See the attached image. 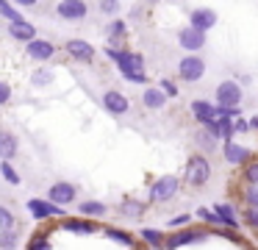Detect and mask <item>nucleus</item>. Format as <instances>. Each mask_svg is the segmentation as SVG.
Wrapping results in <instances>:
<instances>
[{
  "label": "nucleus",
  "mask_w": 258,
  "mask_h": 250,
  "mask_svg": "<svg viewBox=\"0 0 258 250\" xmlns=\"http://www.w3.org/2000/svg\"><path fill=\"white\" fill-rule=\"evenodd\" d=\"M114 61H117L119 72H122L131 83H145L147 81V75H145V59H142L139 53L117 50V53H114Z\"/></svg>",
  "instance_id": "obj_1"
},
{
  "label": "nucleus",
  "mask_w": 258,
  "mask_h": 250,
  "mask_svg": "<svg viewBox=\"0 0 258 250\" xmlns=\"http://www.w3.org/2000/svg\"><path fill=\"white\" fill-rule=\"evenodd\" d=\"M183 178L191 186H203V183H208V178H211V164H208L203 156H191V159L186 161Z\"/></svg>",
  "instance_id": "obj_2"
},
{
  "label": "nucleus",
  "mask_w": 258,
  "mask_h": 250,
  "mask_svg": "<svg viewBox=\"0 0 258 250\" xmlns=\"http://www.w3.org/2000/svg\"><path fill=\"white\" fill-rule=\"evenodd\" d=\"M178 189H180V181L175 175H161L150 186V200H156V203H167V200H172L175 194H178Z\"/></svg>",
  "instance_id": "obj_3"
},
{
  "label": "nucleus",
  "mask_w": 258,
  "mask_h": 250,
  "mask_svg": "<svg viewBox=\"0 0 258 250\" xmlns=\"http://www.w3.org/2000/svg\"><path fill=\"white\" fill-rule=\"evenodd\" d=\"M178 72H180V78H183L186 83H197L203 75H206V61H203L200 56H186V59H180Z\"/></svg>",
  "instance_id": "obj_4"
},
{
  "label": "nucleus",
  "mask_w": 258,
  "mask_h": 250,
  "mask_svg": "<svg viewBox=\"0 0 258 250\" xmlns=\"http://www.w3.org/2000/svg\"><path fill=\"white\" fill-rule=\"evenodd\" d=\"M217 103L219 109H239L241 103V89L236 81H222L217 86Z\"/></svg>",
  "instance_id": "obj_5"
},
{
  "label": "nucleus",
  "mask_w": 258,
  "mask_h": 250,
  "mask_svg": "<svg viewBox=\"0 0 258 250\" xmlns=\"http://www.w3.org/2000/svg\"><path fill=\"white\" fill-rule=\"evenodd\" d=\"M75 200V186L73 183H64V181H58V183H53L50 186V192H47V203H53V206H67V203H73Z\"/></svg>",
  "instance_id": "obj_6"
},
{
  "label": "nucleus",
  "mask_w": 258,
  "mask_h": 250,
  "mask_svg": "<svg viewBox=\"0 0 258 250\" xmlns=\"http://www.w3.org/2000/svg\"><path fill=\"white\" fill-rule=\"evenodd\" d=\"M25 206H28V211L36 217V220H50V217H64V209H58V206L47 203V200H39V197H31Z\"/></svg>",
  "instance_id": "obj_7"
},
{
  "label": "nucleus",
  "mask_w": 258,
  "mask_h": 250,
  "mask_svg": "<svg viewBox=\"0 0 258 250\" xmlns=\"http://www.w3.org/2000/svg\"><path fill=\"white\" fill-rule=\"evenodd\" d=\"M25 50H28V56L34 61H47V59H53V53H56V44L47 42V39H31V42L25 44Z\"/></svg>",
  "instance_id": "obj_8"
},
{
  "label": "nucleus",
  "mask_w": 258,
  "mask_h": 250,
  "mask_svg": "<svg viewBox=\"0 0 258 250\" xmlns=\"http://www.w3.org/2000/svg\"><path fill=\"white\" fill-rule=\"evenodd\" d=\"M189 22H191L189 28H195V31L206 33L208 28L217 25V14H214L211 9H197V11H191V14H189Z\"/></svg>",
  "instance_id": "obj_9"
},
{
  "label": "nucleus",
  "mask_w": 258,
  "mask_h": 250,
  "mask_svg": "<svg viewBox=\"0 0 258 250\" xmlns=\"http://www.w3.org/2000/svg\"><path fill=\"white\" fill-rule=\"evenodd\" d=\"M58 17H61V20H84L86 17V3L84 0H64V3H58Z\"/></svg>",
  "instance_id": "obj_10"
},
{
  "label": "nucleus",
  "mask_w": 258,
  "mask_h": 250,
  "mask_svg": "<svg viewBox=\"0 0 258 250\" xmlns=\"http://www.w3.org/2000/svg\"><path fill=\"white\" fill-rule=\"evenodd\" d=\"M67 53L73 56V59L84 61V64L95 61V47H92L89 42H84V39H70V42H67Z\"/></svg>",
  "instance_id": "obj_11"
},
{
  "label": "nucleus",
  "mask_w": 258,
  "mask_h": 250,
  "mask_svg": "<svg viewBox=\"0 0 258 250\" xmlns=\"http://www.w3.org/2000/svg\"><path fill=\"white\" fill-rule=\"evenodd\" d=\"M178 42H180V47L191 50V56H195L197 50L206 44V33L195 31V28H183V31H180V36H178Z\"/></svg>",
  "instance_id": "obj_12"
},
{
  "label": "nucleus",
  "mask_w": 258,
  "mask_h": 250,
  "mask_svg": "<svg viewBox=\"0 0 258 250\" xmlns=\"http://www.w3.org/2000/svg\"><path fill=\"white\" fill-rule=\"evenodd\" d=\"M103 106H106L108 111H111V114H125V111L131 109V103H128V97H125L122 92H106L103 94Z\"/></svg>",
  "instance_id": "obj_13"
},
{
  "label": "nucleus",
  "mask_w": 258,
  "mask_h": 250,
  "mask_svg": "<svg viewBox=\"0 0 258 250\" xmlns=\"http://www.w3.org/2000/svg\"><path fill=\"white\" fill-rule=\"evenodd\" d=\"M225 161L228 164H244L247 159H250V147H244V144H236V142H225Z\"/></svg>",
  "instance_id": "obj_14"
},
{
  "label": "nucleus",
  "mask_w": 258,
  "mask_h": 250,
  "mask_svg": "<svg viewBox=\"0 0 258 250\" xmlns=\"http://www.w3.org/2000/svg\"><path fill=\"white\" fill-rule=\"evenodd\" d=\"M197 239H203V233H200V231L172 233V236H164V247H167V250H178L180 244H191V242H197Z\"/></svg>",
  "instance_id": "obj_15"
},
{
  "label": "nucleus",
  "mask_w": 258,
  "mask_h": 250,
  "mask_svg": "<svg viewBox=\"0 0 258 250\" xmlns=\"http://www.w3.org/2000/svg\"><path fill=\"white\" fill-rule=\"evenodd\" d=\"M191 114H195V120L200 125H206V122H211L217 117V106L206 103V100H191Z\"/></svg>",
  "instance_id": "obj_16"
},
{
  "label": "nucleus",
  "mask_w": 258,
  "mask_h": 250,
  "mask_svg": "<svg viewBox=\"0 0 258 250\" xmlns=\"http://www.w3.org/2000/svg\"><path fill=\"white\" fill-rule=\"evenodd\" d=\"M14 156H17V139H14V133L0 131V159L12 161Z\"/></svg>",
  "instance_id": "obj_17"
},
{
  "label": "nucleus",
  "mask_w": 258,
  "mask_h": 250,
  "mask_svg": "<svg viewBox=\"0 0 258 250\" xmlns=\"http://www.w3.org/2000/svg\"><path fill=\"white\" fill-rule=\"evenodd\" d=\"M9 36H14V39H20V42L28 44L31 39H36V28L25 20V22H17V25H9Z\"/></svg>",
  "instance_id": "obj_18"
},
{
  "label": "nucleus",
  "mask_w": 258,
  "mask_h": 250,
  "mask_svg": "<svg viewBox=\"0 0 258 250\" xmlns=\"http://www.w3.org/2000/svg\"><path fill=\"white\" fill-rule=\"evenodd\" d=\"M211 211L217 214V220L222 222V225H228V228H230V231H236V228H239V220L233 217V209H230V206L219 203V206H214Z\"/></svg>",
  "instance_id": "obj_19"
},
{
  "label": "nucleus",
  "mask_w": 258,
  "mask_h": 250,
  "mask_svg": "<svg viewBox=\"0 0 258 250\" xmlns=\"http://www.w3.org/2000/svg\"><path fill=\"white\" fill-rule=\"evenodd\" d=\"M142 103L147 106V109H161L164 103H167V94L161 92V89H156V86H150L145 92V97H142Z\"/></svg>",
  "instance_id": "obj_20"
},
{
  "label": "nucleus",
  "mask_w": 258,
  "mask_h": 250,
  "mask_svg": "<svg viewBox=\"0 0 258 250\" xmlns=\"http://www.w3.org/2000/svg\"><path fill=\"white\" fill-rule=\"evenodd\" d=\"M95 222H86V220H64V231L70 233H95Z\"/></svg>",
  "instance_id": "obj_21"
},
{
  "label": "nucleus",
  "mask_w": 258,
  "mask_h": 250,
  "mask_svg": "<svg viewBox=\"0 0 258 250\" xmlns=\"http://www.w3.org/2000/svg\"><path fill=\"white\" fill-rule=\"evenodd\" d=\"M119 211H122L125 217H142V214H145V203H142V200H134V197H128V200H122V206H119Z\"/></svg>",
  "instance_id": "obj_22"
},
{
  "label": "nucleus",
  "mask_w": 258,
  "mask_h": 250,
  "mask_svg": "<svg viewBox=\"0 0 258 250\" xmlns=\"http://www.w3.org/2000/svg\"><path fill=\"white\" fill-rule=\"evenodd\" d=\"M0 14L6 17V20H9V22H12V25H17V22H25V17H23V14H20V11H17V9H14V6H12V3H6V0H3V3H0Z\"/></svg>",
  "instance_id": "obj_23"
},
{
  "label": "nucleus",
  "mask_w": 258,
  "mask_h": 250,
  "mask_svg": "<svg viewBox=\"0 0 258 250\" xmlns=\"http://www.w3.org/2000/svg\"><path fill=\"white\" fill-rule=\"evenodd\" d=\"M106 236H108V239H114V242H119V244H125V247H134V236H131L128 231H119V228H108Z\"/></svg>",
  "instance_id": "obj_24"
},
{
  "label": "nucleus",
  "mask_w": 258,
  "mask_h": 250,
  "mask_svg": "<svg viewBox=\"0 0 258 250\" xmlns=\"http://www.w3.org/2000/svg\"><path fill=\"white\" fill-rule=\"evenodd\" d=\"M142 239H145L150 247H164V233L161 231H153V228H145V231L139 233Z\"/></svg>",
  "instance_id": "obj_25"
},
{
  "label": "nucleus",
  "mask_w": 258,
  "mask_h": 250,
  "mask_svg": "<svg viewBox=\"0 0 258 250\" xmlns=\"http://www.w3.org/2000/svg\"><path fill=\"white\" fill-rule=\"evenodd\" d=\"M217 131H219V139L230 142V139H233V120H222V117H217Z\"/></svg>",
  "instance_id": "obj_26"
},
{
  "label": "nucleus",
  "mask_w": 258,
  "mask_h": 250,
  "mask_svg": "<svg viewBox=\"0 0 258 250\" xmlns=\"http://www.w3.org/2000/svg\"><path fill=\"white\" fill-rule=\"evenodd\" d=\"M81 214H95V217H100V214H106V206L97 203V200H86V203H81Z\"/></svg>",
  "instance_id": "obj_27"
},
{
  "label": "nucleus",
  "mask_w": 258,
  "mask_h": 250,
  "mask_svg": "<svg viewBox=\"0 0 258 250\" xmlns=\"http://www.w3.org/2000/svg\"><path fill=\"white\" fill-rule=\"evenodd\" d=\"M6 231H14V217L6 206H0V233H6Z\"/></svg>",
  "instance_id": "obj_28"
},
{
  "label": "nucleus",
  "mask_w": 258,
  "mask_h": 250,
  "mask_svg": "<svg viewBox=\"0 0 258 250\" xmlns=\"http://www.w3.org/2000/svg\"><path fill=\"white\" fill-rule=\"evenodd\" d=\"M0 175L6 178V181L12 183V186H17V183H20V175L14 172V167L9 164V161H3V164H0Z\"/></svg>",
  "instance_id": "obj_29"
},
{
  "label": "nucleus",
  "mask_w": 258,
  "mask_h": 250,
  "mask_svg": "<svg viewBox=\"0 0 258 250\" xmlns=\"http://www.w3.org/2000/svg\"><path fill=\"white\" fill-rule=\"evenodd\" d=\"M45 236H47V233H36V236L28 242V250H53L50 242H47Z\"/></svg>",
  "instance_id": "obj_30"
},
{
  "label": "nucleus",
  "mask_w": 258,
  "mask_h": 250,
  "mask_svg": "<svg viewBox=\"0 0 258 250\" xmlns=\"http://www.w3.org/2000/svg\"><path fill=\"white\" fill-rule=\"evenodd\" d=\"M14 244H17V233H14V231L0 233V247H3V250H12Z\"/></svg>",
  "instance_id": "obj_31"
},
{
  "label": "nucleus",
  "mask_w": 258,
  "mask_h": 250,
  "mask_svg": "<svg viewBox=\"0 0 258 250\" xmlns=\"http://www.w3.org/2000/svg\"><path fill=\"white\" fill-rule=\"evenodd\" d=\"M247 209H252V211H258V186H250L247 189Z\"/></svg>",
  "instance_id": "obj_32"
},
{
  "label": "nucleus",
  "mask_w": 258,
  "mask_h": 250,
  "mask_svg": "<svg viewBox=\"0 0 258 250\" xmlns=\"http://www.w3.org/2000/svg\"><path fill=\"white\" fill-rule=\"evenodd\" d=\"M122 33H125V22L122 20H114L111 25H108V36H111V39L122 36Z\"/></svg>",
  "instance_id": "obj_33"
},
{
  "label": "nucleus",
  "mask_w": 258,
  "mask_h": 250,
  "mask_svg": "<svg viewBox=\"0 0 258 250\" xmlns=\"http://www.w3.org/2000/svg\"><path fill=\"white\" fill-rule=\"evenodd\" d=\"M197 217H200L203 222H211V225H219V220H217V214H214L211 209H206V206H203L200 211H197Z\"/></svg>",
  "instance_id": "obj_34"
},
{
  "label": "nucleus",
  "mask_w": 258,
  "mask_h": 250,
  "mask_svg": "<svg viewBox=\"0 0 258 250\" xmlns=\"http://www.w3.org/2000/svg\"><path fill=\"white\" fill-rule=\"evenodd\" d=\"M50 78H53L50 70H36V72H34V83H36V86H45Z\"/></svg>",
  "instance_id": "obj_35"
},
{
  "label": "nucleus",
  "mask_w": 258,
  "mask_h": 250,
  "mask_svg": "<svg viewBox=\"0 0 258 250\" xmlns=\"http://www.w3.org/2000/svg\"><path fill=\"white\" fill-rule=\"evenodd\" d=\"M244 178H247L250 183H258V161H250V164H247Z\"/></svg>",
  "instance_id": "obj_36"
},
{
  "label": "nucleus",
  "mask_w": 258,
  "mask_h": 250,
  "mask_svg": "<svg viewBox=\"0 0 258 250\" xmlns=\"http://www.w3.org/2000/svg\"><path fill=\"white\" fill-rule=\"evenodd\" d=\"M9 100H12V86L6 81H0V106H6Z\"/></svg>",
  "instance_id": "obj_37"
},
{
  "label": "nucleus",
  "mask_w": 258,
  "mask_h": 250,
  "mask_svg": "<svg viewBox=\"0 0 258 250\" xmlns=\"http://www.w3.org/2000/svg\"><path fill=\"white\" fill-rule=\"evenodd\" d=\"M158 89H161V92L167 94V97H175V94H178V86H175L172 81H167V78L161 81V86H158Z\"/></svg>",
  "instance_id": "obj_38"
},
{
  "label": "nucleus",
  "mask_w": 258,
  "mask_h": 250,
  "mask_svg": "<svg viewBox=\"0 0 258 250\" xmlns=\"http://www.w3.org/2000/svg\"><path fill=\"white\" fill-rule=\"evenodd\" d=\"M244 220H247V225H250V228H258V211H252V209H247V214H244Z\"/></svg>",
  "instance_id": "obj_39"
},
{
  "label": "nucleus",
  "mask_w": 258,
  "mask_h": 250,
  "mask_svg": "<svg viewBox=\"0 0 258 250\" xmlns=\"http://www.w3.org/2000/svg\"><path fill=\"white\" fill-rule=\"evenodd\" d=\"M197 142H200V144H206V150H211V147H214V139L208 136L206 131H203V133H197Z\"/></svg>",
  "instance_id": "obj_40"
},
{
  "label": "nucleus",
  "mask_w": 258,
  "mask_h": 250,
  "mask_svg": "<svg viewBox=\"0 0 258 250\" xmlns=\"http://www.w3.org/2000/svg\"><path fill=\"white\" fill-rule=\"evenodd\" d=\"M189 220H191V214H183V217H175V220L169 222V225H172V228H180V225H186Z\"/></svg>",
  "instance_id": "obj_41"
},
{
  "label": "nucleus",
  "mask_w": 258,
  "mask_h": 250,
  "mask_svg": "<svg viewBox=\"0 0 258 250\" xmlns=\"http://www.w3.org/2000/svg\"><path fill=\"white\" fill-rule=\"evenodd\" d=\"M233 131H241V133H244V131H250V125H247L244 120H236V122H233Z\"/></svg>",
  "instance_id": "obj_42"
},
{
  "label": "nucleus",
  "mask_w": 258,
  "mask_h": 250,
  "mask_svg": "<svg viewBox=\"0 0 258 250\" xmlns=\"http://www.w3.org/2000/svg\"><path fill=\"white\" fill-rule=\"evenodd\" d=\"M100 11H117V3H111V0H103V3H100Z\"/></svg>",
  "instance_id": "obj_43"
},
{
  "label": "nucleus",
  "mask_w": 258,
  "mask_h": 250,
  "mask_svg": "<svg viewBox=\"0 0 258 250\" xmlns=\"http://www.w3.org/2000/svg\"><path fill=\"white\" fill-rule=\"evenodd\" d=\"M247 125H250V128H258V117H252V120L247 122Z\"/></svg>",
  "instance_id": "obj_44"
}]
</instances>
